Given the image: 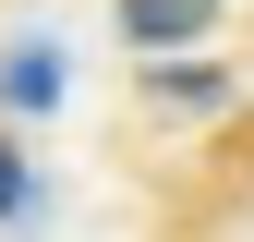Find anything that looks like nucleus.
I'll return each mask as SVG.
<instances>
[{
    "label": "nucleus",
    "instance_id": "obj_4",
    "mask_svg": "<svg viewBox=\"0 0 254 242\" xmlns=\"http://www.w3.org/2000/svg\"><path fill=\"white\" fill-rule=\"evenodd\" d=\"M24 206H37V170H24V145L0 133V218H24Z\"/></svg>",
    "mask_w": 254,
    "mask_h": 242
},
{
    "label": "nucleus",
    "instance_id": "obj_1",
    "mask_svg": "<svg viewBox=\"0 0 254 242\" xmlns=\"http://www.w3.org/2000/svg\"><path fill=\"white\" fill-rule=\"evenodd\" d=\"M206 24H218V0H121V49H145V60L194 49Z\"/></svg>",
    "mask_w": 254,
    "mask_h": 242
},
{
    "label": "nucleus",
    "instance_id": "obj_2",
    "mask_svg": "<svg viewBox=\"0 0 254 242\" xmlns=\"http://www.w3.org/2000/svg\"><path fill=\"white\" fill-rule=\"evenodd\" d=\"M157 97H170V109H230V73H218V60H157Z\"/></svg>",
    "mask_w": 254,
    "mask_h": 242
},
{
    "label": "nucleus",
    "instance_id": "obj_3",
    "mask_svg": "<svg viewBox=\"0 0 254 242\" xmlns=\"http://www.w3.org/2000/svg\"><path fill=\"white\" fill-rule=\"evenodd\" d=\"M0 97H12V109H49L61 97V60L49 49H12V60H0Z\"/></svg>",
    "mask_w": 254,
    "mask_h": 242
}]
</instances>
